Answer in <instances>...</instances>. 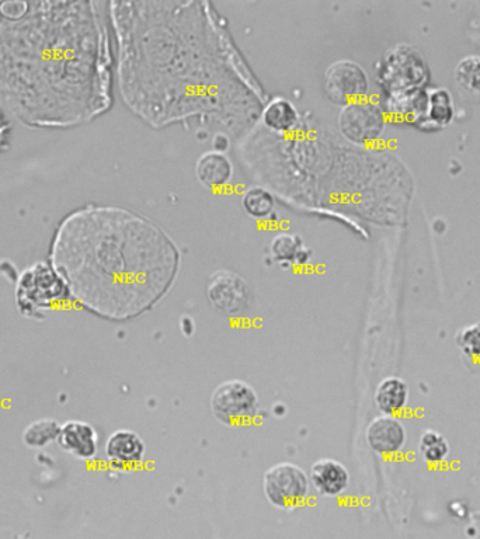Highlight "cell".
Masks as SVG:
<instances>
[{"label":"cell","instance_id":"obj_9","mask_svg":"<svg viewBox=\"0 0 480 539\" xmlns=\"http://www.w3.org/2000/svg\"><path fill=\"white\" fill-rule=\"evenodd\" d=\"M104 452L111 468L132 471L144 461L146 447L144 440L135 431L121 429L107 438Z\"/></svg>","mask_w":480,"mask_h":539},{"label":"cell","instance_id":"obj_3","mask_svg":"<svg viewBox=\"0 0 480 539\" xmlns=\"http://www.w3.org/2000/svg\"><path fill=\"white\" fill-rule=\"evenodd\" d=\"M212 415L226 427L246 426L259 413V396L252 385L242 379H229L214 389Z\"/></svg>","mask_w":480,"mask_h":539},{"label":"cell","instance_id":"obj_15","mask_svg":"<svg viewBox=\"0 0 480 539\" xmlns=\"http://www.w3.org/2000/svg\"><path fill=\"white\" fill-rule=\"evenodd\" d=\"M271 256L283 267L308 262L309 253L297 235L280 234L270 245Z\"/></svg>","mask_w":480,"mask_h":539},{"label":"cell","instance_id":"obj_8","mask_svg":"<svg viewBox=\"0 0 480 539\" xmlns=\"http://www.w3.org/2000/svg\"><path fill=\"white\" fill-rule=\"evenodd\" d=\"M367 443L375 454L392 457L399 454L408 443V430L396 416H378L368 424Z\"/></svg>","mask_w":480,"mask_h":539},{"label":"cell","instance_id":"obj_17","mask_svg":"<svg viewBox=\"0 0 480 539\" xmlns=\"http://www.w3.org/2000/svg\"><path fill=\"white\" fill-rule=\"evenodd\" d=\"M61 424L55 419H40L29 424L23 431V443L29 448H43L58 441Z\"/></svg>","mask_w":480,"mask_h":539},{"label":"cell","instance_id":"obj_19","mask_svg":"<svg viewBox=\"0 0 480 539\" xmlns=\"http://www.w3.org/2000/svg\"><path fill=\"white\" fill-rule=\"evenodd\" d=\"M276 207V200L262 187H252L243 196V208L250 217L263 219L269 217Z\"/></svg>","mask_w":480,"mask_h":539},{"label":"cell","instance_id":"obj_5","mask_svg":"<svg viewBox=\"0 0 480 539\" xmlns=\"http://www.w3.org/2000/svg\"><path fill=\"white\" fill-rule=\"evenodd\" d=\"M385 111L371 100H357L342 107L339 130L344 138L357 145H370L385 130Z\"/></svg>","mask_w":480,"mask_h":539},{"label":"cell","instance_id":"obj_11","mask_svg":"<svg viewBox=\"0 0 480 539\" xmlns=\"http://www.w3.org/2000/svg\"><path fill=\"white\" fill-rule=\"evenodd\" d=\"M309 481L320 496L339 497L349 489L350 472L342 462L322 458L312 465Z\"/></svg>","mask_w":480,"mask_h":539},{"label":"cell","instance_id":"obj_1","mask_svg":"<svg viewBox=\"0 0 480 539\" xmlns=\"http://www.w3.org/2000/svg\"><path fill=\"white\" fill-rule=\"evenodd\" d=\"M52 269L66 290L99 314H127L158 294L176 264L168 235L123 208L88 205L59 224L51 245Z\"/></svg>","mask_w":480,"mask_h":539},{"label":"cell","instance_id":"obj_16","mask_svg":"<svg viewBox=\"0 0 480 539\" xmlns=\"http://www.w3.org/2000/svg\"><path fill=\"white\" fill-rule=\"evenodd\" d=\"M298 118V110L295 109L294 104L281 97L267 104L263 113L264 124L278 132L294 130L297 127Z\"/></svg>","mask_w":480,"mask_h":539},{"label":"cell","instance_id":"obj_12","mask_svg":"<svg viewBox=\"0 0 480 539\" xmlns=\"http://www.w3.org/2000/svg\"><path fill=\"white\" fill-rule=\"evenodd\" d=\"M198 180L210 189H222L231 182L233 165L225 153L215 151L204 153L196 165Z\"/></svg>","mask_w":480,"mask_h":539},{"label":"cell","instance_id":"obj_7","mask_svg":"<svg viewBox=\"0 0 480 539\" xmlns=\"http://www.w3.org/2000/svg\"><path fill=\"white\" fill-rule=\"evenodd\" d=\"M207 297L211 305L222 314H242L250 302L248 283L229 270L215 271L207 284Z\"/></svg>","mask_w":480,"mask_h":539},{"label":"cell","instance_id":"obj_22","mask_svg":"<svg viewBox=\"0 0 480 539\" xmlns=\"http://www.w3.org/2000/svg\"><path fill=\"white\" fill-rule=\"evenodd\" d=\"M212 145H214L215 152L225 153L228 151L229 146H231V141H229L228 135L217 134L214 137V141H212Z\"/></svg>","mask_w":480,"mask_h":539},{"label":"cell","instance_id":"obj_10","mask_svg":"<svg viewBox=\"0 0 480 539\" xmlns=\"http://www.w3.org/2000/svg\"><path fill=\"white\" fill-rule=\"evenodd\" d=\"M58 443L62 450L73 457L90 461L96 457L99 450V434L92 424L82 420H71L62 424Z\"/></svg>","mask_w":480,"mask_h":539},{"label":"cell","instance_id":"obj_4","mask_svg":"<svg viewBox=\"0 0 480 539\" xmlns=\"http://www.w3.org/2000/svg\"><path fill=\"white\" fill-rule=\"evenodd\" d=\"M263 492L267 502L276 509H297L308 500L311 481L299 465L280 462L264 474Z\"/></svg>","mask_w":480,"mask_h":539},{"label":"cell","instance_id":"obj_20","mask_svg":"<svg viewBox=\"0 0 480 539\" xmlns=\"http://www.w3.org/2000/svg\"><path fill=\"white\" fill-rule=\"evenodd\" d=\"M455 79L468 92L480 95V55H468L455 66Z\"/></svg>","mask_w":480,"mask_h":539},{"label":"cell","instance_id":"obj_21","mask_svg":"<svg viewBox=\"0 0 480 539\" xmlns=\"http://www.w3.org/2000/svg\"><path fill=\"white\" fill-rule=\"evenodd\" d=\"M455 342L464 356L471 360H480V323L459 330Z\"/></svg>","mask_w":480,"mask_h":539},{"label":"cell","instance_id":"obj_13","mask_svg":"<svg viewBox=\"0 0 480 539\" xmlns=\"http://www.w3.org/2000/svg\"><path fill=\"white\" fill-rule=\"evenodd\" d=\"M410 391L405 379L388 377L379 382L375 391V405L385 416H398L409 403Z\"/></svg>","mask_w":480,"mask_h":539},{"label":"cell","instance_id":"obj_18","mask_svg":"<svg viewBox=\"0 0 480 539\" xmlns=\"http://www.w3.org/2000/svg\"><path fill=\"white\" fill-rule=\"evenodd\" d=\"M419 451L429 464H443L450 455L451 447L440 431L429 429L420 434Z\"/></svg>","mask_w":480,"mask_h":539},{"label":"cell","instance_id":"obj_14","mask_svg":"<svg viewBox=\"0 0 480 539\" xmlns=\"http://www.w3.org/2000/svg\"><path fill=\"white\" fill-rule=\"evenodd\" d=\"M454 100L447 89H427L426 121L423 128L437 130L454 120Z\"/></svg>","mask_w":480,"mask_h":539},{"label":"cell","instance_id":"obj_6","mask_svg":"<svg viewBox=\"0 0 480 539\" xmlns=\"http://www.w3.org/2000/svg\"><path fill=\"white\" fill-rule=\"evenodd\" d=\"M370 88L367 72L357 62L342 59L329 66L325 73V92L330 102L346 106L364 99Z\"/></svg>","mask_w":480,"mask_h":539},{"label":"cell","instance_id":"obj_2","mask_svg":"<svg viewBox=\"0 0 480 539\" xmlns=\"http://www.w3.org/2000/svg\"><path fill=\"white\" fill-rule=\"evenodd\" d=\"M429 68L420 52L408 44H399L386 52L379 68V82L388 96L424 89L429 82Z\"/></svg>","mask_w":480,"mask_h":539}]
</instances>
